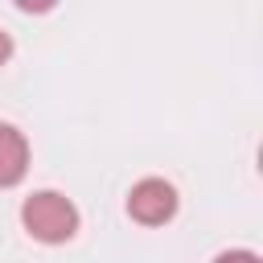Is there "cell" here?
Segmentation results:
<instances>
[{
    "instance_id": "1",
    "label": "cell",
    "mask_w": 263,
    "mask_h": 263,
    "mask_svg": "<svg viewBox=\"0 0 263 263\" xmlns=\"http://www.w3.org/2000/svg\"><path fill=\"white\" fill-rule=\"evenodd\" d=\"M21 222H25V230H29L33 238H41V242H66V238L78 230V210H74L62 193L41 189V193L25 197Z\"/></svg>"
},
{
    "instance_id": "2",
    "label": "cell",
    "mask_w": 263,
    "mask_h": 263,
    "mask_svg": "<svg viewBox=\"0 0 263 263\" xmlns=\"http://www.w3.org/2000/svg\"><path fill=\"white\" fill-rule=\"evenodd\" d=\"M127 214L136 222H144V226H160V222H168L177 214V189L168 181H160V177H144L127 193Z\"/></svg>"
},
{
    "instance_id": "3",
    "label": "cell",
    "mask_w": 263,
    "mask_h": 263,
    "mask_svg": "<svg viewBox=\"0 0 263 263\" xmlns=\"http://www.w3.org/2000/svg\"><path fill=\"white\" fill-rule=\"evenodd\" d=\"M29 168V144L12 123H0V189L16 185Z\"/></svg>"
},
{
    "instance_id": "4",
    "label": "cell",
    "mask_w": 263,
    "mask_h": 263,
    "mask_svg": "<svg viewBox=\"0 0 263 263\" xmlns=\"http://www.w3.org/2000/svg\"><path fill=\"white\" fill-rule=\"evenodd\" d=\"M214 263H259V255L255 251H222Z\"/></svg>"
},
{
    "instance_id": "5",
    "label": "cell",
    "mask_w": 263,
    "mask_h": 263,
    "mask_svg": "<svg viewBox=\"0 0 263 263\" xmlns=\"http://www.w3.org/2000/svg\"><path fill=\"white\" fill-rule=\"evenodd\" d=\"M8 53H12V41H8V33H4V29H0V62H4V58H8Z\"/></svg>"
}]
</instances>
